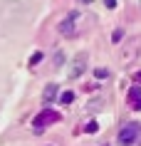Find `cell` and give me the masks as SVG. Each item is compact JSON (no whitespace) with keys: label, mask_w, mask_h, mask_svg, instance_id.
Wrapping results in <instances>:
<instances>
[{"label":"cell","mask_w":141,"mask_h":146,"mask_svg":"<svg viewBox=\"0 0 141 146\" xmlns=\"http://www.w3.org/2000/svg\"><path fill=\"white\" fill-rule=\"evenodd\" d=\"M55 121H60V114H55V111H50V109H47V111H42V114L35 119V129H40V126L45 129L47 124H55Z\"/></svg>","instance_id":"7a4b0ae2"},{"label":"cell","mask_w":141,"mask_h":146,"mask_svg":"<svg viewBox=\"0 0 141 146\" xmlns=\"http://www.w3.org/2000/svg\"><path fill=\"white\" fill-rule=\"evenodd\" d=\"M107 8H117V0H107Z\"/></svg>","instance_id":"9c48e42d"},{"label":"cell","mask_w":141,"mask_h":146,"mask_svg":"<svg viewBox=\"0 0 141 146\" xmlns=\"http://www.w3.org/2000/svg\"><path fill=\"white\" fill-rule=\"evenodd\" d=\"M129 99H131V107L134 109H141V89H139V87H131Z\"/></svg>","instance_id":"3957f363"},{"label":"cell","mask_w":141,"mask_h":146,"mask_svg":"<svg viewBox=\"0 0 141 146\" xmlns=\"http://www.w3.org/2000/svg\"><path fill=\"white\" fill-rule=\"evenodd\" d=\"M97 129H99V126H97V121H89V124L84 126V131H87V134H94Z\"/></svg>","instance_id":"5b68a950"},{"label":"cell","mask_w":141,"mask_h":146,"mask_svg":"<svg viewBox=\"0 0 141 146\" xmlns=\"http://www.w3.org/2000/svg\"><path fill=\"white\" fill-rule=\"evenodd\" d=\"M40 57H42V52H35V54H32V60H30V64H37Z\"/></svg>","instance_id":"52a82bcc"},{"label":"cell","mask_w":141,"mask_h":146,"mask_svg":"<svg viewBox=\"0 0 141 146\" xmlns=\"http://www.w3.org/2000/svg\"><path fill=\"white\" fill-rule=\"evenodd\" d=\"M60 99H62L64 104H70V102L74 99V92H62V94H60Z\"/></svg>","instance_id":"277c9868"},{"label":"cell","mask_w":141,"mask_h":146,"mask_svg":"<svg viewBox=\"0 0 141 146\" xmlns=\"http://www.w3.org/2000/svg\"><path fill=\"white\" fill-rule=\"evenodd\" d=\"M107 74H109L107 69H97V77H99V79H104V77H107Z\"/></svg>","instance_id":"ba28073f"},{"label":"cell","mask_w":141,"mask_h":146,"mask_svg":"<svg viewBox=\"0 0 141 146\" xmlns=\"http://www.w3.org/2000/svg\"><path fill=\"white\" fill-rule=\"evenodd\" d=\"M55 89H57L55 84H50V87H47V94H45V99H52V97H55Z\"/></svg>","instance_id":"8992f818"},{"label":"cell","mask_w":141,"mask_h":146,"mask_svg":"<svg viewBox=\"0 0 141 146\" xmlns=\"http://www.w3.org/2000/svg\"><path fill=\"white\" fill-rule=\"evenodd\" d=\"M139 134H141V124H136V121L126 124V126H121V131H119V144H121V146L134 144Z\"/></svg>","instance_id":"6da1fadb"},{"label":"cell","mask_w":141,"mask_h":146,"mask_svg":"<svg viewBox=\"0 0 141 146\" xmlns=\"http://www.w3.org/2000/svg\"><path fill=\"white\" fill-rule=\"evenodd\" d=\"M139 82H141V72H139Z\"/></svg>","instance_id":"30bf717a"}]
</instances>
